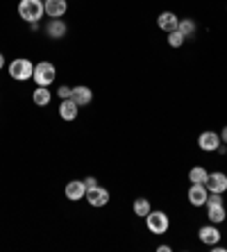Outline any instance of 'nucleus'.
<instances>
[{
    "label": "nucleus",
    "mask_w": 227,
    "mask_h": 252,
    "mask_svg": "<svg viewBox=\"0 0 227 252\" xmlns=\"http://www.w3.org/2000/svg\"><path fill=\"white\" fill-rule=\"evenodd\" d=\"M177 23H180V18L175 16L173 12H162L157 16V25L163 30V32H173V30H177Z\"/></svg>",
    "instance_id": "nucleus-16"
},
{
    "label": "nucleus",
    "mask_w": 227,
    "mask_h": 252,
    "mask_svg": "<svg viewBox=\"0 0 227 252\" xmlns=\"http://www.w3.org/2000/svg\"><path fill=\"white\" fill-rule=\"evenodd\" d=\"M207 218H209L214 225L223 223L227 218V209L223 207V202H209V205H207Z\"/></svg>",
    "instance_id": "nucleus-15"
},
{
    "label": "nucleus",
    "mask_w": 227,
    "mask_h": 252,
    "mask_svg": "<svg viewBox=\"0 0 227 252\" xmlns=\"http://www.w3.org/2000/svg\"><path fill=\"white\" fill-rule=\"evenodd\" d=\"M57 94H59V98H62V100H66V98H70V95H73V89H70L68 84H59Z\"/></svg>",
    "instance_id": "nucleus-22"
},
{
    "label": "nucleus",
    "mask_w": 227,
    "mask_h": 252,
    "mask_svg": "<svg viewBox=\"0 0 227 252\" xmlns=\"http://www.w3.org/2000/svg\"><path fill=\"white\" fill-rule=\"evenodd\" d=\"M43 9H46V16L62 18L68 12V2L66 0H43Z\"/></svg>",
    "instance_id": "nucleus-11"
},
{
    "label": "nucleus",
    "mask_w": 227,
    "mask_h": 252,
    "mask_svg": "<svg viewBox=\"0 0 227 252\" xmlns=\"http://www.w3.org/2000/svg\"><path fill=\"white\" fill-rule=\"evenodd\" d=\"M221 141H223V143H227V125L221 129Z\"/></svg>",
    "instance_id": "nucleus-24"
},
{
    "label": "nucleus",
    "mask_w": 227,
    "mask_h": 252,
    "mask_svg": "<svg viewBox=\"0 0 227 252\" xmlns=\"http://www.w3.org/2000/svg\"><path fill=\"white\" fill-rule=\"evenodd\" d=\"M2 68H5V55L0 53V70H2Z\"/></svg>",
    "instance_id": "nucleus-26"
},
{
    "label": "nucleus",
    "mask_w": 227,
    "mask_h": 252,
    "mask_svg": "<svg viewBox=\"0 0 227 252\" xmlns=\"http://www.w3.org/2000/svg\"><path fill=\"white\" fill-rule=\"evenodd\" d=\"M18 16L23 18L25 23H39L41 18L46 16L43 2L41 0H21L18 2Z\"/></svg>",
    "instance_id": "nucleus-1"
},
{
    "label": "nucleus",
    "mask_w": 227,
    "mask_h": 252,
    "mask_svg": "<svg viewBox=\"0 0 227 252\" xmlns=\"http://www.w3.org/2000/svg\"><path fill=\"white\" fill-rule=\"evenodd\" d=\"M134 214H136L139 218H146L148 214H150V200H146V198L134 200Z\"/></svg>",
    "instance_id": "nucleus-20"
},
{
    "label": "nucleus",
    "mask_w": 227,
    "mask_h": 252,
    "mask_svg": "<svg viewBox=\"0 0 227 252\" xmlns=\"http://www.w3.org/2000/svg\"><path fill=\"white\" fill-rule=\"evenodd\" d=\"M184 41H187V39H184V34H182L180 30L168 32V46L170 48H182V46H184Z\"/></svg>",
    "instance_id": "nucleus-21"
},
{
    "label": "nucleus",
    "mask_w": 227,
    "mask_h": 252,
    "mask_svg": "<svg viewBox=\"0 0 227 252\" xmlns=\"http://www.w3.org/2000/svg\"><path fill=\"white\" fill-rule=\"evenodd\" d=\"M70 98L75 100L80 107H84L94 100V91H91L87 84H77V87H73V95H70Z\"/></svg>",
    "instance_id": "nucleus-14"
},
{
    "label": "nucleus",
    "mask_w": 227,
    "mask_h": 252,
    "mask_svg": "<svg viewBox=\"0 0 227 252\" xmlns=\"http://www.w3.org/2000/svg\"><path fill=\"white\" fill-rule=\"evenodd\" d=\"M204 187H207V191H209V193H225V191H227V175H225V173H221V170L209 173V177H207Z\"/></svg>",
    "instance_id": "nucleus-6"
},
{
    "label": "nucleus",
    "mask_w": 227,
    "mask_h": 252,
    "mask_svg": "<svg viewBox=\"0 0 227 252\" xmlns=\"http://www.w3.org/2000/svg\"><path fill=\"white\" fill-rule=\"evenodd\" d=\"M207 177H209V173H207L202 166H193V168L189 170V182L191 184H204Z\"/></svg>",
    "instance_id": "nucleus-19"
},
{
    "label": "nucleus",
    "mask_w": 227,
    "mask_h": 252,
    "mask_svg": "<svg viewBox=\"0 0 227 252\" xmlns=\"http://www.w3.org/2000/svg\"><path fill=\"white\" fill-rule=\"evenodd\" d=\"M157 250H159V252H170V246H159Z\"/></svg>",
    "instance_id": "nucleus-27"
},
{
    "label": "nucleus",
    "mask_w": 227,
    "mask_h": 252,
    "mask_svg": "<svg viewBox=\"0 0 227 252\" xmlns=\"http://www.w3.org/2000/svg\"><path fill=\"white\" fill-rule=\"evenodd\" d=\"M32 100H34L36 107H46V105H50L53 94H50V89L48 87H36L34 91H32Z\"/></svg>",
    "instance_id": "nucleus-17"
},
{
    "label": "nucleus",
    "mask_w": 227,
    "mask_h": 252,
    "mask_svg": "<svg viewBox=\"0 0 227 252\" xmlns=\"http://www.w3.org/2000/svg\"><path fill=\"white\" fill-rule=\"evenodd\" d=\"M84 200H87L91 207H105L107 202H109V191H107L105 187H94V189H87V195H84Z\"/></svg>",
    "instance_id": "nucleus-5"
},
{
    "label": "nucleus",
    "mask_w": 227,
    "mask_h": 252,
    "mask_svg": "<svg viewBox=\"0 0 227 252\" xmlns=\"http://www.w3.org/2000/svg\"><path fill=\"white\" fill-rule=\"evenodd\" d=\"M177 30H180L182 34H184V39H191V36L195 34L198 25H195V21H193V18H180V23H177Z\"/></svg>",
    "instance_id": "nucleus-18"
},
{
    "label": "nucleus",
    "mask_w": 227,
    "mask_h": 252,
    "mask_svg": "<svg viewBox=\"0 0 227 252\" xmlns=\"http://www.w3.org/2000/svg\"><path fill=\"white\" fill-rule=\"evenodd\" d=\"M64 193H66V198H68L70 202L84 200V195H87V187H84V180H70V182L66 184Z\"/></svg>",
    "instance_id": "nucleus-9"
},
{
    "label": "nucleus",
    "mask_w": 227,
    "mask_h": 252,
    "mask_svg": "<svg viewBox=\"0 0 227 252\" xmlns=\"http://www.w3.org/2000/svg\"><path fill=\"white\" fill-rule=\"evenodd\" d=\"M9 75H12V80H16V82L32 80V75H34V64L25 57L12 59V64H9Z\"/></svg>",
    "instance_id": "nucleus-3"
},
{
    "label": "nucleus",
    "mask_w": 227,
    "mask_h": 252,
    "mask_svg": "<svg viewBox=\"0 0 227 252\" xmlns=\"http://www.w3.org/2000/svg\"><path fill=\"white\" fill-rule=\"evenodd\" d=\"M211 250H214V252H225V246H218V243H214V246H211Z\"/></svg>",
    "instance_id": "nucleus-25"
},
{
    "label": "nucleus",
    "mask_w": 227,
    "mask_h": 252,
    "mask_svg": "<svg viewBox=\"0 0 227 252\" xmlns=\"http://www.w3.org/2000/svg\"><path fill=\"white\" fill-rule=\"evenodd\" d=\"M84 187H87V189L98 187V180H96V177H84Z\"/></svg>",
    "instance_id": "nucleus-23"
},
{
    "label": "nucleus",
    "mask_w": 227,
    "mask_h": 252,
    "mask_svg": "<svg viewBox=\"0 0 227 252\" xmlns=\"http://www.w3.org/2000/svg\"><path fill=\"white\" fill-rule=\"evenodd\" d=\"M198 236H200V241H202L204 246H214V243H218V241L223 239L221 229L216 227L214 223H211V225H204V227H200Z\"/></svg>",
    "instance_id": "nucleus-13"
},
{
    "label": "nucleus",
    "mask_w": 227,
    "mask_h": 252,
    "mask_svg": "<svg viewBox=\"0 0 227 252\" xmlns=\"http://www.w3.org/2000/svg\"><path fill=\"white\" fill-rule=\"evenodd\" d=\"M146 227L150 229V234H155V236H162V234H166L168 232V227H170V218H168V214H163V211H152L150 209V214L146 216Z\"/></svg>",
    "instance_id": "nucleus-2"
},
{
    "label": "nucleus",
    "mask_w": 227,
    "mask_h": 252,
    "mask_svg": "<svg viewBox=\"0 0 227 252\" xmlns=\"http://www.w3.org/2000/svg\"><path fill=\"white\" fill-rule=\"evenodd\" d=\"M43 30H46V36H50V39H55V41H57V39H64V36H66L68 25H66L62 18H50Z\"/></svg>",
    "instance_id": "nucleus-8"
},
{
    "label": "nucleus",
    "mask_w": 227,
    "mask_h": 252,
    "mask_svg": "<svg viewBox=\"0 0 227 252\" xmlns=\"http://www.w3.org/2000/svg\"><path fill=\"white\" fill-rule=\"evenodd\" d=\"M55 77H57V70H55V66L50 64V62H39V64H34V75H32V80L36 82V87H50V84L55 82Z\"/></svg>",
    "instance_id": "nucleus-4"
},
{
    "label": "nucleus",
    "mask_w": 227,
    "mask_h": 252,
    "mask_svg": "<svg viewBox=\"0 0 227 252\" xmlns=\"http://www.w3.org/2000/svg\"><path fill=\"white\" fill-rule=\"evenodd\" d=\"M207 195H209V191H207L204 184H191L189 191H187V198L193 207H204L207 205Z\"/></svg>",
    "instance_id": "nucleus-7"
},
{
    "label": "nucleus",
    "mask_w": 227,
    "mask_h": 252,
    "mask_svg": "<svg viewBox=\"0 0 227 252\" xmlns=\"http://www.w3.org/2000/svg\"><path fill=\"white\" fill-rule=\"evenodd\" d=\"M198 146L204 153H214V150H218V146H221V134H218V132H202V134L198 136Z\"/></svg>",
    "instance_id": "nucleus-10"
},
{
    "label": "nucleus",
    "mask_w": 227,
    "mask_h": 252,
    "mask_svg": "<svg viewBox=\"0 0 227 252\" xmlns=\"http://www.w3.org/2000/svg\"><path fill=\"white\" fill-rule=\"evenodd\" d=\"M77 112H80V105H77L73 98H66L59 102V118H62V121H68V123L75 121Z\"/></svg>",
    "instance_id": "nucleus-12"
}]
</instances>
